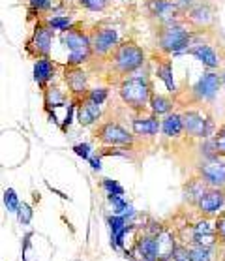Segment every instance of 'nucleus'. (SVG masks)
Segmentation results:
<instances>
[{
	"label": "nucleus",
	"instance_id": "nucleus-1",
	"mask_svg": "<svg viewBox=\"0 0 225 261\" xmlns=\"http://www.w3.org/2000/svg\"><path fill=\"white\" fill-rule=\"evenodd\" d=\"M120 98L126 106H130L135 111H141L150 103L152 98V87L147 77H130L120 85Z\"/></svg>",
	"mask_w": 225,
	"mask_h": 261
},
{
	"label": "nucleus",
	"instance_id": "nucleus-2",
	"mask_svg": "<svg viewBox=\"0 0 225 261\" xmlns=\"http://www.w3.org/2000/svg\"><path fill=\"white\" fill-rule=\"evenodd\" d=\"M191 34L177 23H161L158 29V45L163 53H178L190 45Z\"/></svg>",
	"mask_w": 225,
	"mask_h": 261
},
{
	"label": "nucleus",
	"instance_id": "nucleus-3",
	"mask_svg": "<svg viewBox=\"0 0 225 261\" xmlns=\"http://www.w3.org/2000/svg\"><path fill=\"white\" fill-rule=\"evenodd\" d=\"M145 62V51L133 42H124L112 51V64L122 73H131L139 70Z\"/></svg>",
	"mask_w": 225,
	"mask_h": 261
},
{
	"label": "nucleus",
	"instance_id": "nucleus-4",
	"mask_svg": "<svg viewBox=\"0 0 225 261\" xmlns=\"http://www.w3.org/2000/svg\"><path fill=\"white\" fill-rule=\"evenodd\" d=\"M62 42L66 43V47L70 49L68 66H81L83 62H87L90 59V55L94 53L92 40L87 34L79 32V30H68V32H64Z\"/></svg>",
	"mask_w": 225,
	"mask_h": 261
},
{
	"label": "nucleus",
	"instance_id": "nucleus-5",
	"mask_svg": "<svg viewBox=\"0 0 225 261\" xmlns=\"http://www.w3.org/2000/svg\"><path fill=\"white\" fill-rule=\"evenodd\" d=\"M94 136H96V139L101 141L103 145H112V147H117V145H131V141H133V137H131L122 126L115 124V122L101 124L100 128L94 132Z\"/></svg>",
	"mask_w": 225,
	"mask_h": 261
},
{
	"label": "nucleus",
	"instance_id": "nucleus-6",
	"mask_svg": "<svg viewBox=\"0 0 225 261\" xmlns=\"http://www.w3.org/2000/svg\"><path fill=\"white\" fill-rule=\"evenodd\" d=\"M148 12L161 23H173V19L180 15L182 6L178 0H148Z\"/></svg>",
	"mask_w": 225,
	"mask_h": 261
},
{
	"label": "nucleus",
	"instance_id": "nucleus-7",
	"mask_svg": "<svg viewBox=\"0 0 225 261\" xmlns=\"http://www.w3.org/2000/svg\"><path fill=\"white\" fill-rule=\"evenodd\" d=\"M51 42H53V29L51 27H43V24H38L34 30V34L29 42V51H34L40 59L42 57H49V51H51Z\"/></svg>",
	"mask_w": 225,
	"mask_h": 261
},
{
	"label": "nucleus",
	"instance_id": "nucleus-8",
	"mask_svg": "<svg viewBox=\"0 0 225 261\" xmlns=\"http://www.w3.org/2000/svg\"><path fill=\"white\" fill-rule=\"evenodd\" d=\"M184 132L191 137H207L210 134V120L197 111H186L182 115Z\"/></svg>",
	"mask_w": 225,
	"mask_h": 261
},
{
	"label": "nucleus",
	"instance_id": "nucleus-9",
	"mask_svg": "<svg viewBox=\"0 0 225 261\" xmlns=\"http://www.w3.org/2000/svg\"><path fill=\"white\" fill-rule=\"evenodd\" d=\"M66 83L70 87L71 94L75 98H87L89 87H87V73L79 66H68L66 68Z\"/></svg>",
	"mask_w": 225,
	"mask_h": 261
},
{
	"label": "nucleus",
	"instance_id": "nucleus-10",
	"mask_svg": "<svg viewBox=\"0 0 225 261\" xmlns=\"http://www.w3.org/2000/svg\"><path fill=\"white\" fill-rule=\"evenodd\" d=\"M219 85H221V77L214 71H208L197 81V85L193 87V94L197 100H212L218 92Z\"/></svg>",
	"mask_w": 225,
	"mask_h": 261
},
{
	"label": "nucleus",
	"instance_id": "nucleus-11",
	"mask_svg": "<svg viewBox=\"0 0 225 261\" xmlns=\"http://www.w3.org/2000/svg\"><path fill=\"white\" fill-rule=\"evenodd\" d=\"M199 173H201V178L210 186H223L225 184V164L223 162L212 160V162H205L201 167H199Z\"/></svg>",
	"mask_w": 225,
	"mask_h": 261
},
{
	"label": "nucleus",
	"instance_id": "nucleus-12",
	"mask_svg": "<svg viewBox=\"0 0 225 261\" xmlns=\"http://www.w3.org/2000/svg\"><path fill=\"white\" fill-rule=\"evenodd\" d=\"M117 40H119V36H117V30L115 29H109V27L107 29H100L92 36V49L98 55H105L115 49Z\"/></svg>",
	"mask_w": 225,
	"mask_h": 261
},
{
	"label": "nucleus",
	"instance_id": "nucleus-13",
	"mask_svg": "<svg viewBox=\"0 0 225 261\" xmlns=\"http://www.w3.org/2000/svg\"><path fill=\"white\" fill-rule=\"evenodd\" d=\"M225 203V194L218 188H212V190H207L203 194V197L197 201V207L203 214H214L218 213L221 205Z\"/></svg>",
	"mask_w": 225,
	"mask_h": 261
},
{
	"label": "nucleus",
	"instance_id": "nucleus-14",
	"mask_svg": "<svg viewBox=\"0 0 225 261\" xmlns=\"http://www.w3.org/2000/svg\"><path fill=\"white\" fill-rule=\"evenodd\" d=\"M100 103H96V101L89 100V98H83L81 106H77V120L81 126H92L96 120L100 119Z\"/></svg>",
	"mask_w": 225,
	"mask_h": 261
},
{
	"label": "nucleus",
	"instance_id": "nucleus-15",
	"mask_svg": "<svg viewBox=\"0 0 225 261\" xmlns=\"http://www.w3.org/2000/svg\"><path fill=\"white\" fill-rule=\"evenodd\" d=\"M131 128H133V134H137V136H154L161 128V124L156 117H137L131 122Z\"/></svg>",
	"mask_w": 225,
	"mask_h": 261
},
{
	"label": "nucleus",
	"instance_id": "nucleus-16",
	"mask_svg": "<svg viewBox=\"0 0 225 261\" xmlns=\"http://www.w3.org/2000/svg\"><path fill=\"white\" fill-rule=\"evenodd\" d=\"M216 226H210L208 222H201V224H197L195 229H193V241H195L199 246H212L216 243Z\"/></svg>",
	"mask_w": 225,
	"mask_h": 261
},
{
	"label": "nucleus",
	"instance_id": "nucleus-17",
	"mask_svg": "<svg viewBox=\"0 0 225 261\" xmlns=\"http://www.w3.org/2000/svg\"><path fill=\"white\" fill-rule=\"evenodd\" d=\"M54 75V64L51 62L49 57H42L38 59V62L34 64V79L40 85H45L47 81H51Z\"/></svg>",
	"mask_w": 225,
	"mask_h": 261
},
{
	"label": "nucleus",
	"instance_id": "nucleus-18",
	"mask_svg": "<svg viewBox=\"0 0 225 261\" xmlns=\"http://www.w3.org/2000/svg\"><path fill=\"white\" fill-rule=\"evenodd\" d=\"M190 53L193 55V57H197V59L201 60L207 68H210V70H212V68H218L219 59H218V55H216V51H214L210 45H193V47L190 49Z\"/></svg>",
	"mask_w": 225,
	"mask_h": 261
},
{
	"label": "nucleus",
	"instance_id": "nucleus-19",
	"mask_svg": "<svg viewBox=\"0 0 225 261\" xmlns=\"http://www.w3.org/2000/svg\"><path fill=\"white\" fill-rule=\"evenodd\" d=\"M156 246H158V259H167L173 255V250L177 248L175 246V241H173V235L169 231H160L158 237H156Z\"/></svg>",
	"mask_w": 225,
	"mask_h": 261
},
{
	"label": "nucleus",
	"instance_id": "nucleus-20",
	"mask_svg": "<svg viewBox=\"0 0 225 261\" xmlns=\"http://www.w3.org/2000/svg\"><path fill=\"white\" fill-rule=\"evenodd\" d=\"M161 130L167 137H178L184 132V122H182V115H167L163 122H161Z\"/></svg>",
	"mask_w": 225,
	"mask_h": 261
},
{
	"label": "nucleus",
	"instance_id": "nucleus-21",
	"mask_svg": "<svg viewBox=\"0 0 225 261\" xmlns=\"http://www.w3.org/2000/svg\"><path fill=\"white\" fill-rule=\"evenodd\" d=\"M188 17H190L191 23L199 24V27H207L214 21V12L212 8L208 6H193L188 12Z\"/></svg>",
	"mask_w": 225,
	"mask_h": 261
},
{
	"label": "nucleus",
	"instance_id": "nucleus-22",
	"mask_svg": "<svg viewBox=\"0 0 225 261\" xmlns=\"http://www.w3.org/2000/svg\"><path fill=\"white\" fill-rule=\"evenodd\" d=\"M137 250L143 261H160L158 259V246H156V239L145 237L137 243Z\"/></svg>",
	"mask_w": 225,
	"mask_h": 261
},
{
	"label": "nucleus",
	"instance_id": "nucleus-23",
	"mask_svg": "<svg viewBox=\"0 0 225 261\" xmlns=\"http://www.w3.org/2000/svg\"><path fill=\"white\" fill-rule=\"evenodd\" d=\"M148 106L152 107V113L154 115H169V111L173 109V101L167 98V96L161 94H152L150 98V103Z\"/></svg>",
	"mask_w": 225,
	"mask_h": 261
},
{
	"label": "nucleus",
	"instance_id": "nucleus-24",
	"mask_svg": "<svg viewBox=\"0 0 225 261\" xmlns=\"http://www.w3.org/2000/svg\"><path fill=\"white\" fill-rule=\"evenodd\" d=\"M156 73H158V77L165 83V87L169 90H175V81H173V66L169 60H165V62H161V64H158V68H156Z\"/></svg>",
	"mask_w": 225,
	"mask_h": 261
},
{
	"label": "nucleus",
	"instance_id": "nucleus-25",
	"mask_svg": "<svg viewBox=\"0 0 225 261\" xmlns=\"http://www.w3.org/2000/svg\"><path fill=\"white\" fill-rule=\"evenodd\" d=\"M62 103H64V94L59 89H45V106H47V109L59 107Z\"/></svg>",
	"mask_w": 225,
	"mask_h": 261
},
{
	"label": "nucleus",
	"instance_id": "nucleus-26",
	"mask_svg": "<svg viewBox=\"0 0 225 261\" xmlns=\"http://www.w3.org/2000/svg\"><path fill=\"white\" fill-rule=\"evenodd\" d=\"M205 180H201V178H193V180H190V184H188V194L193 197H197V201L203 197V194H205Z\"/></svg>",
	"mask_w": 225,
	"mask_h": 261
},
{
	"label": "nucleus",
	"instance_id": "nucleus-27",
	"mask_svg": "<svg viewBox=\"0 0 225 261\" xmlns=\"http://www.w3.org/2000/svg\"><path fill=\"white\" fill-rule=\"evenodd\" d=\"M4 203H6L8 211H12V213H17L19 207H21V203H19V199H17V194H15L12 188H8V190L4 192Z\"/></svg>",
	"mask_w": 225,
	"mask_h": 261
},
{
	"label": "nucleus",
	"instance_id": "nucleus-28",
	"mask_svg": "<svg viewBox=\"0 0 225 261\" xmlns=\"http://www.w3.org/2000/svg\"><path fill=\"white\" fill-rule=\"evenodd\" d=\"M79 4L90 12H103L107 6V0H79Z\"/></svg>",
	"mask_w": 225,
	"mask_h": 261
},
{
	"label": "nucleus",
	"instance_id": "nucleus-29",
	"mask_svg": "<svg viewBox=\"0 0 225 261\" xmlns=\"http://www.w3.org/2000/svg\"><path fill=\"white\" fill-rule=\"evenodd\" d=\"M210 250L207 246H197L191 250V261H210Z\"/></svg>",
	"mask_w": 225,
	"mask_h": 261
},
{
	"label": "nucleus",
	"instance_id": "nucleus-30",
	"mask_svg": "<svg viewBox=\"0 0 225 261\" xmlns=\"http://www.w3.org/2000/svg\"><path fill=\"white\" fill-rule=\"evenodd\" d=\"M214 148L218 154H225V126L219 128L218 134L214 136Z\"/></svg>",
	"mask_w": 225,
	"mask_h": 261
},
{
	"label": "nucleus",
	"instance_id": "nucleus-31",
	"mask_svg": "<svg viewBox=\"0 0 225 261\" xmlns=\"http://www.w3.org/2000/svg\"><path fill=\"white\" fill-rule=\"evenodd\" d=\"M49 27L51 29H57V30H68L71 24V19L70 17H53L49 19Z\"/></svg>",
	"mask_w": 225,
	"mask_h": 261
},
{
	"label": "nucleus",
	"instance_id": "nucleus-32",
	"mask_svg": "<svg viewBox=\"0 0 225 261\" xmlns=\"http://www.w3.org/2000/svg\"><path fill=\"white\" fill-rule=\"evenodd\" d=\"M171 259L173 261H191V250L182 248V246H177V248L173 250Z\"/></svg>",
	"mask_w": 225,
	"mask_h": 261
},
{
	"label": "nucleus",
	"instance_id": "nucleus-33",
	"mask_svg": "<svg viewBox=\"0 0 225 261\" xmlns=\"http://www.w3.org/2000/svg\"><path fill=\"white\" fill-rule=\"evenodd\" d=\"M19 222L23 224V226H26V224H30V220H32V208H30V205H26V203H23L21 207H19Z\"/></svg>",
	"mask_w": 225,
	"mask_h": 261
},
{
	"label": "nucleus",
	"instance_id": "nucleus-34",
	"mask_svg": "<svg viewBox=\"0 0 225 261\" xmlns=\"http://www.w3.org/2000/svg\"><path fill=\"white\" fill-rule=\"evenodd\" d=\"M87 98L92 101H96V103H103L107 98V89H94V90H89V94H87Z\"/></svg>",
	"mask_w": 225,
	"mask_h": 261
},
{
	"label": "nucleus",
	"instance_id": "nucleus-35",
	"mask_svg": "<svg viewBox=\"0 0 225 261\" xmlns=\"http://www.w3.org/2000/svg\"><path fill=\"white\" fill-rule=\"evenodd\" d=\"M103 186L109 190V194H111V196H122V194H124L122 186H119V184L112 182V180H109V178H105V180H103Z\"/></svg>",
	"mask_w": 225,
	"mask_h": 261
},
{
	"label": "nucleus",
	"instance_id": "nucleus-36",
	"mask_svg": "<svg viewBox=\"0 0 225 261\" xmlns=\"http://www.w3.org/2000/svg\"><path fill=\"white\" fill-rule=\"evenodd\" d=\"M49 6H51V0H30V8L36 10V12L47 10Z\"/></svg>",
	"mask_w": 225,
	"mask_h": 261
},
{
	"label": "nucleus",
	"instance_id": "nucleus-37",
	"mask_svg": "<svg viewBox=\"0 0 225 261\" xmlns=\"http://www.w3.org/2000/svg\"><path fill=\"white\" fill-rule=\"evenodd\" d=\"M216 231H218V237H221L225 241V213L216 220Z\"/></svg>",
	"mask_w": 225,
	"mask_h": 261
},
{
	"label": "nucleus",
	"instance_id": "nucleus-38",
	"mask_svg": "<svg viewBox=\"0 0 225 261\" xmlns=\"http://www.w3.org/2000/svg\"><path fill=\"white\" fill-rule=\"evenodd\" d=\"M73 150H75V154L83 156V158H89V156H90V147L87 145V143H83V145H75V147H73Z\"/></svg>",
	"mask_w": 225,
	"mask_h": 261
},
{
	"label": "nucleus",
	"instance_id": "nucleus-39",
	"mask_svg": "<svg viewBox=\"0 0 225 261\" xmlns=\"http://www.w3.org/2000/svg\"><path fill=\"white\" fill-rule=\"evenodd\" d=\"M90 164H92V167H94V169H100V160H98V158H92V160H90Z\"/></svg>",
	"mask_w": 225,
	"mask_h": 261
},
{
	"label": "nucleus",
	"instance_id": "nucleus-40",
	"mask_svg": "<svg viewBox=\"0 0 225 261\" xmlns=\"http://www.w3.org/2000/svg\"><path fill=\"white\" fill-rule=\"evenodd\" d=\"M178 2H180V6H190V4H191V0H178Z\"/></svg>",
	"mask_w": 225,
	"mask_h": 261
},
{
	"label": "nucleus",
	"instance_id": "nucleus-41",
	"mask_svg": "<svg viewBox=\"0 0 225 261\" xmlns=\"http://www.w3.org/2000/svg\"><path fill=\"white\" fill-rule=\"evenodd\" d=\"M221 81H223V85H225V71H223V75H221Z\"/></svg>",
	"mask_w": 225,
	"mask_h": 261
}]
</instances>
